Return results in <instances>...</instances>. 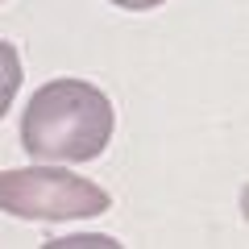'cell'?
Instances as JSON below:
<instances>
[{"label": "cell", "mask_w": 249, "mask_h": 249, "mask_svg": "<svg viewBox=\"0 0 249 249\" xmlns=\"http://www.w3.org/2000/svg\"><path fill=\"white\" fill-rule=\"evenodd\" d=\"M112 104L83 79H50L21 116V145L34 162H91L112 142Z\"/></svg>", "instance_id": "1"}, {"label": "cell", "mask_w": 249, "mask_h": 249, "mask_svg": "<svg viewBox=\"0 0 249 249\" xmlns=\"http://www.w3.org/2000/svg\"><path fill=\"white\" fill-rule=\"evenodd\" d=\"M112 208L104 187L54 166L0 170V212L21 220H83Z\"/></svg>", "instance_id": "2"}, {"label": "cell", "mask_w": 249, "mask_h": 249, "mask_svg": "<svg viewBox=\"0 0 249 249\" xmlns=\"http://www.w3.org/2000/svg\"><path fill=\"white\" fill-rule=\"evenodd\" d=\"M17 91H21V54L13 50V42H0V121L13 108Z\"/></svg>", "instance_id": "3"}, {"label": "cell", "mask_w": 249, "mask_h": 249, "mask_svg": "<svg viewBox=\"0 0 249 249\" xmlns=\"http://www.w3.org/2000/svg\"><path fill=\"white\" fill-rule=\"evenodd\" d=\"M108 4H116V9H124V13H145V9L166 4V0H108Z\"/></svg>", "instance_id": "4"}]
</instances>
